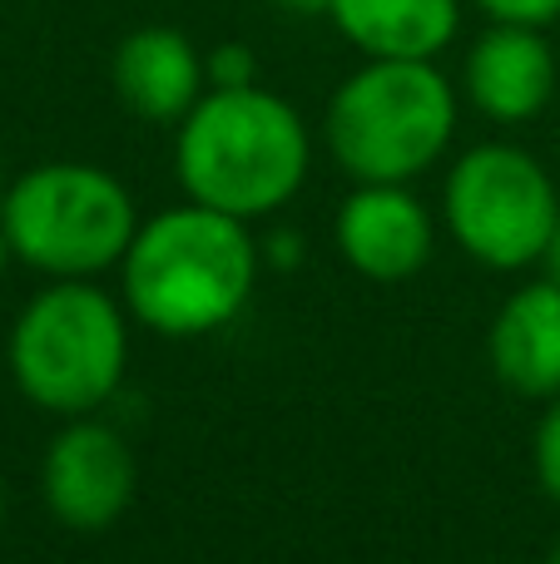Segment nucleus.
I'll return each mask as SVG.
<instances>
[{
  "label": "nucleus",
  "mask_w": 560,
  "mask_h": 564,
  "mask_svg": "<svg viewBox=\"0 0 560 564\" xmlns=\"http://www.w3.org/2000/svg\"><path fill=\"white\" fill-rule=\"evenodd\" d=\"M327 20L367 59H437L462 30V0H333Z\"/></svg>",
  "instance_id": "f8f14e48"
},
{
  "label": "nucleus",
  "mask_w": 560,
  "mask_h": 564,
  "mask_svg": "<svg viewBox=\"0 0 560 564\" xmlns=\"http://www.w3.org/2000/svg\"><path fill=\"white\" fill-rule=\"evenodd\" d=\"M486 20H506V25H556L560 0H472Z\"/></svg>",
  "instance_id": "2eb2a0df"
},
{
  "label": "nucleus",
  "mask_w": 560,
  "mask_h": 564,
  "mask_svg": "<svg viewBox=\"0 0 560 564\" xmlns=\"http://www.w3.org/2000/svg\"><path fill=\"white\" fill-rule=\"evenodd\" d=\"M139 228L129 188L109 169L55 159L10 178L0 234L10 253L45 278H99L119 268Z\"/></svg>",
  "instance_id": "39448f33"
},
{
  "label": "nucleus",
  "mask_w": 560,
  "mask_h": 564,
  "mask_svg": "<svg viewBox=\"0 0 560 564\" xmlns=\"http://www.w3.org/2000/svg\"><path fill=\"white\" fill-rule=\"evenodd\" d=\"M278 10H288V15H327L333 10V0H273Z\"/></svg>",
  "instance_id": "dca6fc26"
},
{
  "label": "nucleus",
  "mask_w": 560,
  "mask_h": 564,
  "mask_svg": "<svg viewBox=\"0 0 560 564\" xmlns=\"http://www.w3.org/2000/svg\"><path fill=\"white\" fill-rule=\"evenodd\" d=\"M531 460H536V480H541V490L560 506V397L546 401V416L536 421Z\"/></svg>",
  "instance_id": "ddd939ff"
},
{
  "label": "nucleus",
  "mask_w": 560,
  "mask_h": 564,
  "mask_svg": "<svg viewBox=\"0 0 560 564\" xmlns=\"http://www.w3.org/2000/svg\"><path fill=\"white\" fill-rule=\"evenodd\" d=\"M10 258H15V253H10V243H6V234H0V278H6V268H10Z\"/></svg>",
  "instance_id": "6ab92c4d"
},
{
  "label": "nucleus",
  "mask_w": 560,
  "mask_h": 564,
  "mask_svg": "<svg viewBox=\"0 0 560 564\" xmlns=\"http://www.w3.org/2000/svg\"><path fill=\"white\" fill-rule=\"evenodd\" d=\"M6 188H10V178H6V159H0V198H6Z\"/></svg>",
  "instance_id": "aec40b11"
},
{
  "label": "nucleus",
  "mask_w": 560,
  "mask_h": 564,
  "mask_svg": "<svg viewBox=\"0 0 560 564\" xmlns=\"http://www.w3.org/2000/svg\"><path fill=\"white\" fill-rule=\"evenodd\" d=\"M258 282V243L244 218L208 204L139 218L134 243L119 258V297L139 327L159 337H208L248 307Z\"/></svg>",
  "instance_id": "f257e3e1"
},
{
  "label": "nucleus",
  "mask_w": 560,
  "mask_h": 564,
  "mask_svg": "<svg viewBox=\"0 0 560 564\" xmlns=\"http://www.w3.org/2000/svg\"><path fill=\"white\" fill-rule=\"evenodd\" d=\"M308 169L313 134L303 115L263 85L204 89V99L179 119L174 174L184 198L244 224L293 204Z\"/></svg>",
  "instance_id": "f03ea898"
},
{
  "label": "nucleus",
  "mask_w": 560,
  "mask_h": 564,
  "mask_svg": "<svg viewBox=\"0 0 560 564\" xmlns=\"http://www.w3.org/2000/svg\"><path fill=\"white\" fill-rule=\"evenodd\" d=\"M333 243L353 273L373 282L417 278L437 253V218L412 184H357L337 204Z\"/></svg>",
  "instance_id": "6e6552de"
},
{
  "label": "nucleus",
  "mask_w": 560,
  "mask_h": 564,
  "mask_svg": "<svg viewBox=\"0 0 560 564\" xmlns=\"http://www.w3.org/2000/svg\"><path fill=\"white\" fill-rule=\"evenodd\" d=\"M134 456L115 426L89 416H69L55 431L40 460V496L60 525L95 535L109 530L134 500Z\"/></svg>",
  "instance_id": "0eeeda50"
},
{
  "label": "nucleus",
  "mask_w": 560,
  "mask_h": 564,
  "mask_svg": "<svg viewBox=\"0 0 560 564\" xmlns=\"http://www.w3.org/2000/svg\"><path fill=\"white\" fill-rule=\"evenodd\" d=\"M546 564H560V540H556V550H551V555H546Z\"/></svg>",
  "instance_id": "412c9836"
},
{
  "label": "nucleus",
  "mask_w": 560,
  "mask_h": 564,
  "mask_svg": "<svg viewBox=\"0 0 560 564\" xmlns=\"http://www.w3.org/2000/svg\"><path fill=\"white\" fill-rule=\"evenodd\" d=\"M541 268H546V278L551 282H560V224H556V238H551V248H546Z\"/></svg>",
  "instance_id": "f3484780"
},
{
  "label": "nucleus",
  "mask_w": 560,
  "mask_h": 564,
  "mask_svg": "<svg viewBox=\"0 0 560 564\" xmlns=\"http://www.w3.org/2000/svg\"><path fill=\"white\" fill-rule=\"evenodd\" d=\"M115 95L129 115L149 124H179L204 99L208 75L198 45L174 25H139L115 45L109 59Z\"/></svg>",
  "instance_id": "9d476101"
},
{
  "label": "nucleus",
  "mask_w": 560,
  "mask_h": 564,
  "mask_svg": "<svg viewBox=\"0 0 560 564\" xmlns=\"http://www.w3.org/2000/svg\"><path fill=\"white\" fill-rule=\"evenodd\" d=\"M0 520H6V486H0Z\"/></svg>",
  "instance_id": "4be33fe9"
},
{
  "label": "nucleus",
  "mask_w": 560,
  "mask_h": 564,
  "mask_svg": "<svg viewBox=\"0 0 560 564\" xmlns=\"http://www.w3.org/2000/svg\"><path fill=\"white\" fill-rule=\"evenodd\" d=\"M486 357L516 397H560V282L536 278L502 302L486 332Z\"/></svg>",
  "instance_id": "9b49d317"
},
{
  "label": "nucleus",
  "mask_w": 560,
  "mask_h": 564,
  "mask_svg": "<svg viewBox=\"0 0 560 564\" xmlns=\"http://www.w3.org/2000/svg\"><path fill=\"white\" fill-rule=\"evenodd\" d=\"M273 253H283V268H293V263H298V238H293V234L273 238Z\"/></svg>",
  "instance_id": "a211bd4d"
},
{
  "label": "nucleus",
  "mask_w": 560,
  "mask_h": 564,
  "mask_svg": "<svg viewBox=\"0 0 560 564\" xmlns=\"http://www.w3.org/2000/svg\"><path fill=\"white\" fill-rule=\"evenodd\" d=\"M456 115L437 59H367L333 89L323 139L353 184H412L452 149Z\"/></svg>",
  "instance_id": "7ed1b4c3"
},
{
  "label": "nucleus",
  "mask_w": 560,
  "mask_h": 564,
  "mask_svg": "<svg viewBox=\"0 0 560 564\" xmlns=\"http://www.w3.org/2000/svg\"><path fill=\"white\" fill-rule=\"evenodd\" d=\"M10 377L50 416H89L129 367V307L95 278H50L10 327Z\"/></svg>",
  "instance_id": "20e7f679"
},
{
  "label": "nucleus",
  "mask_w": 560,
  "mask_h": 564,
  "mask_svg": "<svg viewBox=\"0 0 560 564\" xmlns=\"http://www.w3.org/2000/svg\"><path fill=\"white\" fill-rule=\"evenodd\" d=\"M442 218L466 258L492 273H521L551 248L560 194L536 154L516 144H476L446 169Z\"/></svg>",
  "instance_id": "423d86ee"
},
{
  "label": "nucleus",
  "mask_w": 560,
  "mask_h": 564,
  "mask_svg": "<svg viewBox=\"0 0 560 564\" xmlns=\"http://www.w3.org/2000/svg\"><path fill=\"white\" fill-rule=\"evenodd\" d=\"M204 75H208V89H244V85H258V59L248 45L228 40V45H214L204 55Z\"/></svg>",
  "instance_id": "4468645a"
},
{
  "label": "nucleus",
  "mask_w": 560,
  "mask_h": 564,
  "mask_svg": "<svg viewBox=\"0 0 560 564\" xmlns=\"http://www.w3.org/2000/svg\"><path fill=\"white\" fill-rule=\"evenodd\" d=\"M556 50L541 25H492L462 59V89L492 124H531L556 99Z\"/></svg>",
  "instance_id": "1a4fd4ad"
}]
</instances>
